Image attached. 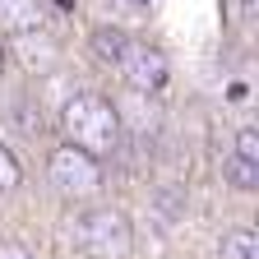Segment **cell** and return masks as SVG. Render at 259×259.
<instances>
[{
    "label": "cell",
    "instance_id": "cell-1",
    "mask_svg": "<svg viewBox=\"0 0 259 259\" xmlns=\"http://www.w3.org/2000/svg\"><path fill=\"white\" fill-rule=\"evenodd\" d=\"M60 130H65V144H70V148H83L88 157L116 153V144H120V111L107 102L102 93L83 88L74 97H65Z\"/></svg>",
    "mask_w": 259,
    "mask_h": 259
},
{
    "label": "cell",
    "instance_id": "cell-2",
    "mask_svg": "<svg viewBox=\"0 0 259 259\" xmlns=\"http://www.w3.org/2000/svg\"><path fill=\"white\" fill-rule=\"evenodd\" d=\"M70 236H74V250L88 254V259H130V250H135V222L111 204H97V208H83L74 218Z\"/></svg>",
    "mask_w": 259,
    "mask_h": 259
},
{
    "label": "cell",
    "instance_id": "cell-3",
    "mask_svg": "<svg viewBox=\"0 0 259 259\" xmlns=\"http://www.w3.org/2000/svg\"><path fill=\"white\" fill-rule=\"evenodd\" d=\"M47 176H51L56 194H65V199H93L102 190V162L88 157L83 148L60 144L47 153Z\"/></svg>",
    "mask_w": 259,
    "mask_h": 259
},
{
    "label": "cell",
    "instance_id": "cell-4",
    "mask_svg": "<svg viewBox=\"0 0 259 259\" xmlns=\"http://www.w3.org/2000/svg\"><path fill=\"white\" fill-rule=\"evenodd\" d=\"M116 74L135 88V93H157V88H167V79H171V65H167V56H162L157 47H148V42H130L125 51H120V60H116Z\"/></svg>",
    "mask_w": 259,
    "mask_h": 259
},
{
    "label": "cell",
    "instance_id": "cell-5",
    "mask_svg": "<svg viewBox=\"0 0 259 259\" xmlns=\"http://www.w3.org/2000/svg\"><path fill=\"white\" fill-rule=\"evenodd\" d=\"M42 0H0V32H10V37H32V32H42Z\"/></svg>",
    "mask_w": 259,
    "mask_h": 259
},
{
    "label": "cell",
    "instance_id": "cell-6",
    "mask_svg": "<svg viewBox=\"0 0 259 259\" xmlns=\"http://www.w3.org/2000/svg\"><path fill=\"white\" fill-rule=\"evenodd\" d=\"M218 259H259V236L250 227H232L218 241Z\"/></svg>",
    "mask_w": 259,
    "mask_h": 259
},
{
    "label": "cell",
    "instance_id": "cell-7",
    "mask_svg": "<svg viewBox=\"0 0 259 259\" xmlns=\"http://www.w3.org/2000/svg\"><path fill=\"white\" fill-rule=\"evenodd\" d=\"M88 47H93V56L102 60V65H116V60H120V51L130 47V37H125L120 28H97Z\"/></svg>",
    "mask_w": 259,
    "mask_h": 259
},
{
    "label": "cell",
    "instance_id": "cell-8",
    "mask_svg": "<svg viewBox=\"0 0 259 259\" xmlns=\"http://www.w3.org/2000/svg\"><path fill=\"white\" fill-rule=\"evenodd\" d=\"M19 42H23V60H28V70H51V65H56V42H47L42 32L19 37Z\"/></svg>",
    "mask_w": 259,
    "mask_h": 259
},
{
    "label": "cell",
    "instance_id": "cell-9",
    "mask_svg": "<svg viewBox=\"0 0 259 259\" xmlns=\"http://www.w3.org/2000/svg\"><path fill=\"white\" fill-rule=\"evenodd\" d=\"M222 176L232 181L236 190H259V167H254V162H241V157H227V162H222Z\"/></svg>",
    "mask_w": 259,
    "mask_h": 259
},
{
    "label": "cell",
    "instance_id": "cell-10",
    "mask_svg": "<svg viewBox=\"0 0 259 259\" xmlns=\"http://www.w3.org/2000/svg\"><path fill=\"white\" fill-rule=\"evenodd\" d=\"M19 185H23V167H19L14 148L0 144V194H10V190H19Z\"/></svg>",
    "mask_w": 259,
    "mask_h": 259
},
{
    "label": "cell",
    "instance_id": "cell-11",
    "mask_svg": "<svg viewBox=\"0 0 259 259\" xmlns=\"http://www.w3.org/2000/svg\"><path fill=\"white\" fill-rule=\"evenodd\" d=\"M232 157L254 162V167H259V135H254V125H241V130H236V148H232Z\"/></svg>",
    "mask_w": 259,
    "mask_h": 259
},
{
    "label": "cell",
    "instance_id": "cell-12",
    "mask_svg": "<svg viewBox=\"0 0 259 259\" xmlns=\"http://www.w3.org/2000/svg\"><path fill=\"white\" fill-rule=\"evenodd\" d=\"M0 259H37L23 241H0Z\"/></svg>",
    "mask_w": 259,
    "mask_h": 259
},
{
    "label": "cell",
    "instance_id": "cell-13",
    "mask_svg": "<svg viewBox=\"0 0 259 259\" xmlns=\"http://www.w3.org/2000/svg\"><path fill=\"white\" fill-rule=\"evenodd\" d=\"M5 65H10V51H5V47H0V74H5Z\"/></svg>",
    "mask_w": 259,
    "mask_h": 259
},
{
    "label": "cell",
    "instance_id": "cell-14",
    "mask_svg": "<svg viewBox=\"0 0 259 259\" xmlns=\"http://www.w3.org/2000/svg\"><path fill=\"white\" fill-rule=\"evenodd\" d=\"M135 5H144V0H135Z\"/></svg>",
    "mask_w": 259,
    "mask_h": 259
}]
</instances>
